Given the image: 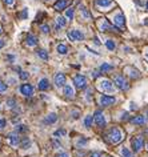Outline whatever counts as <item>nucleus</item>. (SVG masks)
I'll return each instance as SVG.
<instances>
[{"label": "nucleus", "instance_id": "obj_16", "mask_svg": "<svg viewBox=\"0 0 148 157\" xmlns=\"http://www.w3.org/2000/svg\"><path fill=\"white\" fill-rule=\"evenodd\" d=\"M37 87H39V91H47V89L49 88V81L47 80V78H41V80L39 81Z\"/></svg>", "mask_w": 148, "mask_h": 157}, {"label": "nucleus", "instance_id": "obj_32", "mask_svg": "<svg viewBox=\"0 0 148 157\" xmlns=\"http://www.w3.org/2000/svg\"><path fill=\"white\" fill-rule=\"evenodd\" d=\"M15 105H16V100L15 99H10L8 101H7V107L8 108H14Z\"/></svg>", "mask_w": 148, "mask_h": 157}, {"label": "nucleus", "instance_id": "obj_45", "mask_svg": "<svg viewBox=\"0 0 148 157\" xmlns=\"http://www.w3.org/2000/svg\"><path fill=\"white\" fill-rule=\"evenodd\" d=\"M146 147H147V148H146V149H147V151H148V143H147V145H146Z\"/></svg>", "mask_w": 148, "mask_h": 157}, {"label": "nucleus", "instance_id": "obj_31", "mask_svg": "<svg viewBox=\"0 0 148 157\" xmlns=\"http://www.w3.org/2000/svg\"><path fill=\"white\" fill-rule=\"evenodd\" d=\"M55 136L56 137H63V136H65V129H57V131L55 132Z\"/></svg>", "mask_w": 148, "mask_h": 157}, {"label": "nucleus", "instance_id": "obj_9", "mask_svg": "<svg viewBox=\"0 0 148 157\" xmlns=\"http://www.w3.org/2000/svg\"><path fill=\"white\" fill-rule=\"evenodd\" d=\"M115 97L112 96H107V95H102L100 96V105L102 107H108V105H112L115 104Z\"/></svg>", "mask_w": 148, "mask_h": 157}, {"label": "nucleus", "instance_id": "obj_41", "mask_svg": "<svg viewBox=\"0 0 148 157\" xmlns=\"http://www.w3.org/2000/svg\"><path fill=\"white\" fill-rule=\"evenodd\" d=\"M27 12H28V11H27V8H25V10L21 12V19H25V17H27Z\"/></svg>", "mask_w": 148, "mask_h": 157}, {"label": "nucleus", "instance_id": "obj_14", "mask_svg": "<svg viewBox=\"0 0 148 157\" xmlns=\"http://www.w3.org/2000/svg\"><path fill=\"white\" fill-rule=\"evenodd\" d=\"M67 6H68V0H57L55 3V6H53V8L56 11H63L67 8Z\"/></svg>", "mask_w": 148, "mask_h": 157}, {"label": "nucleus", "instance_id": "obj_20", "mask_svg": "<svg viewBox=\"0 0 148 157\" xmlns=\"http://www.w3.org/2000/svg\"><path fill=\"white\" fill-rule=\"evenodd\" d=\"M56 120H57V115H55V113H49V115L45 117L44 123L45 124H55Z\"/></svg>", "mask_w": 148, "mask_h": 157}, {"label": "nucleus", "instance_id": "obj_11", "mask_svg": "<svg viewBox=\"0 0 148 157\" xmlns=\"http://www.w3.org/2000/svg\"><path fill=\"white\" fill-rule=\"evenodd\" d=\"M8 140H10V144L12 145V147H18V145H20V136H19V133H10L8 135Z\"/></svg>", "mask_w": 148, "mask_h": 157}, {"label": "nucleus", "instance_id": "obj_5", "mask_svg": "<svg viewBox=\"0 0 148 157\" xmlns=\"http://www.w3.org/2000/svg\"><path fill=\"white\" fill-rule=\"evenodd\" d=\"M73 84L77 89H84L87 87V77L83 76V75H76L73 77Z\"/></svg>", "mask_w": 148, "mask_h": 157}, {"label": "nucleus", "instance_id": "obj_25", "mask_svg": "<svg viewBox=\"0 0 148 157\" xmlns=\"http://www.w3.org/2000/svg\"><path fill=\"white\" fill-rule=\"evenodd\" d=\"M29 145H31L29 139H28V137H24V139L21 140V143H20V147L24 148V149H27V148H29Z\"/></svg>", "mask_w": 148, "mask_h": 157}, {"label": "nucleus", "instance_id": "obj_10", "mask_svg": "<svg viewBox=\"0 0 148 157\" xmlns=\"http://www.w3.org/2000/svg\"><path fill=\"white\" fill-rule=\"evenodd\" d=\"M20 93L21 95H24V96H32L33 95V87L31 84L28 83H25V84H23L21 87H20Z\"/></svg>", "mask_w": 148, "mask_h": 157}, {"label": "nucleus", "instance_id": "obj_13", "mask_svg": "<svg viewBox=\"0 0 148 157\" xmlns=\"http://www.w3.org/2000/svg\"><path fill=\"white\" fill-rule=\"evenodd\" d=\"M63 93L67 99H73V97H75V91H73V88L71 87V85H64Z\"/></svg>", "mask_w": 148, "mask_h": 157}, {"label": "nucleus", "instance_id": "obj_26", "mask_svg": "<svg viewBox=\"0 0 148 157\" xmlns=\"http://www.w3.org/2000/svg\"><path fill=\"white\" fill-rule=\"evenodd\" d=\"M80 13H81V16H83L84 19H91V13H89L84 7H80Z\"/></svg>", "mask_w": 148, "mask_h": 157}, {"label": "nucleus", "instance_id": "obj_29", "mask_svg": "<svg viewBox=\"0 0 148 157\" xmlns=\"http://www.w3.org/2000/svg\"><path fill=\"white\" fill-rule=\"evenodd\" d=\"M106 45H107V48L110 49V51H114L115 49V43L112 41V40H107L106 41Z\"/></svg>", "mask_w": 148, "mask_h": 157}, {"label": "nucleus", "instance_id": "obj_7", "mask_svg": "<svg viewBox=\"0 0 148 157\" xmlns=\"http://www.w3.org/2000/svg\"><path fill=\"white\" fill-rule=\"evenodd\" d=\"M93 121H95L96 125H99V127H104V125H106V117H104L102 111L95 112V115H93Z\"/></svg>", "mask_w": 148, "mask_h": 157}, {"label": "nucleus", "instance_id": "obj_22", "mask_svg": "<svg viewBox=\"0 0 148 157\" xmlns=\"http://www.w3.org/2000/svg\"><path fill=\"white\" fill-rule=\"evenodd\" d=\"M56 51H57V53L59 55H67L68 53V47L65 44H59L57 45V48H56Z\"/></svg>", "mask_w": 148, "mask_h": 157}, {"label": "nucleus", "instance_id": "obj_27", "mask_svg": "<svg viewBox=\"0 0 148 157\" xmlns=\"http://www.w3.org/2000/svg\"><path fill=\"white\" fill-rule=\"evenodd\" d=\"M122 156H123V157H134L132 152H131L128 148H123V149H122Z\"/></svg>", "mask_w": 148, "mask_h": 157}, {"label": "nucleus", "instance_id": "obj_15", "mask_svg": "<svg viewBox=\"0 0 148 157\" xmlns=\"http://www.w3.org/2000/svg\"><path fill=\"white\" fill-rule=\"evenodd\" d=\"M25 44L28 47H36L37 45V37L35 35H28L25 39Z\"/></svg>", "mask_w": 148, "mask_h": 157}, {"label": "nucleus", "instance_id": "obj_19", "mask_svg": "<svg viewBox=\"0 0 148 157\" xmlns=\"http://www.w3.org/2000/svg\"><path fill=\"white\" fill-rule=\"evenodd\" d=\"M112 29H116V28H114V27L108 23V20H103L102 23H100V31L106 32V31H112Z\"/></svg>", "mask_w": 148, "mask_h": 157}, {"label": "nucleus", "instance_id": "obj_6", "mask_svg": "<svg viewBox=\"0 0 148 157\" xmlns=\"http://www.w3.org/2000/svg\"><path fill=\"white\" fill-rule=\"evenodd\" d=\"M99 88L102 89L103 92H110V93H112L114 92V84L111 83L110 80H102L100 81V84H99Z\"/></svg>", "mask_w": 148, "mask_h": 157}, {"label": "nucleus", "instance_id": "obj_23", "mask_svg": "<svg viewBox=\"0 0 148 157\" xmlns=\"http://www.w3.org/2000/svg\"><path fill=\"white\" fill-rule=\"evenodd\" d=\"M112 69H114V67L111 64H108V63H104V64H102V67H100L102 72H108V71H112Z\"/></svg>", "mask_w": 148, "mask_h": 157}, {"label": "nucleus", "instance_id": "obj_4", "mask_svg": "<svg viewBox=\"0 0 148 157\" xmlns=\"http://www.w3.org/2000/svg\"><path fill=\"white\" fill-rule=\"evenodd\" d=\"M67 36H68L69 40H72V41H81V40H84V33L81 32V31H79V29L68 31Z\"/></svg>", "mask_w": 148, "mask_h": 157}, {"label": "nucleus", "instance_id": "obj_38", "mask_svg": "<svg viewBox=\"0 0 148 157\" xmlns=\"http://www.w3.org/2000/svg\"><path fill=\"white\" fill-rule=\"evenodd\" d=\"M3 2H4V4H7V6H12L15 3V0H3Z\"/></svg>", "mask_w": 148, "mask_h": 157}, {"label": "nucleus", "instance_id": "obj_47", "mask_svg": "<svg viewBox=\"0 0 148 157\" xmlns=\"http://www.w3.org/2000/svg\"><path fill=\"white\" fill-rule=\"evenodd\" d=\"M147 115H148V111H147Z\"/></svg>", "mask_w": 148, "mask_h": 157}, {"label": "nucleus", "instance_id": "obj_18", "mask_svg": "<svg viewBox=\"0 0 148 157\" xmlns=\"http://www.w3.org/2000/svg\"><path fill=\"white\" fill-rule=\"evenodd\" d=\"M96 4L99 7H102V8H107V7H110L114 4V0H95Z\"/></svg>", "mask_w": 148, "mask_h": 157}, {"label": "nucleus", "instance_id": "obj_40", "mask_svg": "<svg viewBox=\"0 0 148 157\" xmlns=\"http://www.w3.org/2000/svg\"><path fill=\"white\" fill-rule=\"evenodd\" d=\"M89 157H100V153L99 152H93V153H91V156Z\"/></svg>", "mask_w": 148, "mask_h": 157}, {"label": "nucleus", "instance_id": "obj_33", "mask_svg": "<svg viewBox=\"0 0 148 157\" xmlns=\"http://www.w3.org/2000/svg\"><path fill=\"white\" fill-rule=\"evenodd\" d=\"M73 12H75L73 8H68L67 12H65V16H67L68 19H73Z\"/></svg>", "mask_w": 148, "mask_h": 157}, {"label": "nucleus", "instance_id": "obj_8", "mask_svg": "<svg viewBox=\"0 0 148 157\" xmlns=\"http://www.w3.org/2000/svg\"><path fill=\"white\" fill-rule=\"evenodd\" d=\"M53 83H55L56 87H64L65 85V75L63 72H59L55 75V78H53Z\"/></svg>", "mask_w": 148, "mask_h": 157}, {"label": "nucleus", "instance_id": "obj_1", "mask_svg": "<svg viewBox=\"0 0 148 157\" xmlns=\"http://www.w3.org/2000/svg\"><path fill=\"white\" fill-rule=\"evenodd\" d=\"M107 139L108 141H110L111 144H119L120 141H122L124 139V135H123V132L120 131L119 128H111L110 129V132L107 133Z\"/></svg>", "mask_w": 148, "mask_h": 157}, {"label": "nucleus", "instance_id": "obj_30", "mask_svg": "<svg viewBox=\"0 0 148 157\" xmlns=\"http://www.w3.org/2000/svg\"><path fill=\"white\" fill-rule=\"evenodd\" d=\"M7 88H8V85H7V84L4 83V81L0 80V93L6 92V91H7Z\"/></svg>", "mask_w": 148, "mask_h": 157}, {"label": "nucleus", "instance_id": "obj_21", "mask_svg": "<svg viewBox=\"0 0 148 157\" xmlns=\"http://www.w3.org/2000/svg\"><path fill=\"white\" fill-rule=\"evenodd\" d=\"M36 55H37V56L41 59V60H44V61H45V60H48V59H49V56H48V52H47L45 49H41V48L36 51Z\"/></svg>", "mask_w": 148, "mask_h": 157}, {"label": "nucleus", "instance_id": "obj_43", "mask_svg": "<svg viewBox=\"0 0 148 157\" xmlns=\"http://www.w3.org/2000/svg\"><path fill=\"white\" fill-rule=\"evenodd\" d=\"M3 32V28H2V27H0V33H2Z\"/></svg>", "mask_w": 148, "mask_h": 157}, {"label": "nucleus", "instance_id": "obj_37", "mask_svg": "<svg viewBox=\"0 0 148 157\" xmlns=\"http://www.w3.org/2000/svg\"><path fill=\"white\" fill-rule=\"evenodd\" d=\"M6 124H7L6 119H0V128H4V127H6Z\"/></svg>", "mask_w": 148, "mask_h": 157}, {"label": "nucleus", "instance_id": "obj_42", "mask_svg": "<svg viewBox=\"0 0 148 157\" xmlns=\"http://www.w3.org/2000/svg\"><path fill=\"white\" fill-rule=\"evenodd\" d=\"M6 45V43H4V40H3V39H0V49L3 48V47Z\"/></svg>", "mask_w": 148, "mask_h": 157}, {"label": "nucleus", "instance_id": "obj_35", "mask_svg": "<svg viewBox=\"0 0 148 157\" xmlns=\"http://www.w3.org/2000/svg\"><path fill=\"white\" fill-rule=\"evenodd\" d=\"M28 77H29L28 72H25V71H20V78H21V80H27Z\"/></svg>", "mask_w": 148, "mask_h": 157}, {"label": "nucleus", "instance_id": "obj_12", "mask_svg": "<svg viewBox=\"0 0 148 157\" xmlns=\"http://www.w3.org/2000/svg\"><path fill=\"white\" fill-rule=\"evenodd\" d=\"M114 23L118 27H124V25H126V19H124V15L122 12H118L114 16Z\"/></svg>", "mask_w": 148, "mask_h": 157}, {"label": "nucleus", "instance_id": "obj_36", "mask_svg": "<svg viewBox=\"0 0 148 157\" xmlns=\"http://www.w3.org/2000/svg\"><path fill=\"white\" fill-rule=\"evenodd\" d=\"M16 131H18V133H19V132H24V131H27V127H23V125H19V127L16 128Z\"/></svg>", "mask_w": 148, "mask_h": 157}, {"label": "nucleus", "instance_id": "obj_48", "mask_svg": "<svg viewBox=\"0 0 148 157\" xmlns=\"http://www.w3.org/2000/svg\"><path fill=\"white\" fill-rule=\"evenodd\" d=\"M147 56H148V55H147Z\"/></svg>", "mask_w": 148, "mask_h": 157}, {"label": "nucleus", "instance_id": "obj_2", "mask_svg": "<svg viewBox=\"0 0 148 157\" xmlns=\"http://www.w3.org/2000/svg\"><path fill=\"white\" fill-rule=\"evenodd\" d=\"M114 83L116 84V87H118L119 89H122V91H127V89L130 88V83H128L122 75H116V76L114 77Z\"/></svg>", "mask_w": 148, "mask_h": 157}, {"label": "nucleus", "instance_id": "obj_39", "mask_svg": "<svg viewBox=\"0 0 148 157\" xmlns=\"http://www.w3.org/2000/svg\"><path fill=\"white\" fill-rule=\"evenodd\" d=\"M56 157H69V156H68V153H65V152H60Z\"/></svg>", "mask_w": 148, "mask_h": 157}, {"label": "nucleus", "instance_id": "obj_17", "mask_svg": "<svg viewBox=\"0 0 148 157\" xmlns=\"http://www.w3.org/2000/svg\"><path fill=\"white\" fill-rule=\"evenodd\" d=\"M131 123L135 124V125H144V123H146V117L143 115H139V116L134 117V119L131 120Z\"/></svg>", "mask_w": 148, "mask_h": 157}, {"label": "nucleus", "instance_id": "obj_34", "mask_svg": "<svg viewBox=\"0 0 148 157\" xmlns=\"http://www.w3.org/2000/svg\"><path fill=\"white\" fill-rule=\"evenodd\" d=\"M40 29H41L43 33H49V25H48V24H43V25L40 27Z\"/></svg>", "mask_w": 148, "mask_h": 157}, {"label": "nucleus", "instance_id": "obj_3", "mask_svg": "<svg viewBox=\"0 0 148 157\" xmlns=\"http://www.w3.org/2000/svg\"><path fill=\"white\" fill-rule=\"evenodd\" d=\"M131 147L134 149V152H140L142 148L144 147V140L142 136H135L134 139L131 140Z\"/></svg>", "mask_w": 148, "mask_h": 157}, {"label": "nucleus", "instance_id": "obj_24", "mask_svg": "<svg viewBox=\"0 0 148 157\" xmlns=\"http://www.w3.org/2000/svg\"><path fill=\"white\" fill-rule=\"evenodd\" d=\"M92 123H93V117H92L91 115H88V116L84 119V125H85V127H87V128H91Z\"/></svg>", "mask_w": 148, "mask_h": 157}, {"label": "nucleus", "instance_id": "obj_44", "mask_svg": "<svg viewBox=\"0 0 148 157\" xmlns=\"http://www.w3.org/2000/svg\"><path fill=\"white\" fill-rule=\"evenodd\" d=\"M103 157H111V156H108V155H104Z\"/></svg>", "mask_w": 148, "mask_h": 157}, {"label": "nucleus", "instance_id": "obj_28", "mask_svg": "<svg viewBox=\"0 0 148 157\" xmlns=\"http://www.w3.org/2000/svg\"><path fill=\"white\" fill-rule=\"evenodd\" d=\"M56 23H57V24H59L60 27H64L65 24H67V20H65L64 16H59V17H56Z\"/></svg>", "mask_w": 148, "mask_h": 157}, {"label": "nucleus", "instance_id": "obj_46", "mask_svg": "<svg viewBox=\"0 0 148 157\" xmlns=\"http://www.w3.org/2000/svg\"><path fill=\"white\" fill-rule=\"evenodd\" d=\"M146 7H147V10H148V2H147V4H146Z\"/></svg>", "mask_w": 148, "mask_h": 157}]
</instances>
